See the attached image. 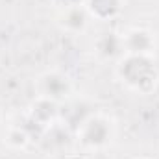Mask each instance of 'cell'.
Masks as SVG:
<instances>
[{
  "instance_id": "6da1fadb",
  "label": "cell",
  "mask_w": 159,
  "mask_h": 159,
  "mask_svg": "<svg viewBox=\"0 0 159 159\" xmlns=\"http://www.w3.org/2000/svg\"><path fill=\"white\" fill-rule=\"evenodd\" d=\"M143 159H146V157H143Z\"/></svg>"
}]
</instances>
